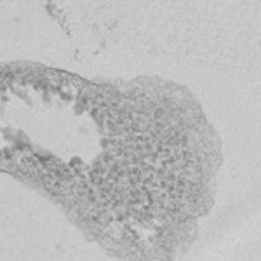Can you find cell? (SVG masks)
Segmentation results:
<instances>
[{
	"label": "cell",
	"mask_w": 261,
	"mask_h": 261,
	"mask_svg": "<svg viewBox=\"0 0 261 261\" xmlns=\"http://www.w3.org/2000/svg\"><path fill=\"white\" fill-rule=\"evenodd\" d=\"M221 164L216 129L181 84L0 63V172L54 202L113 258L183 259Z\"/></svg>",
	"instance_id": "obj_1"
}]
</instances>
